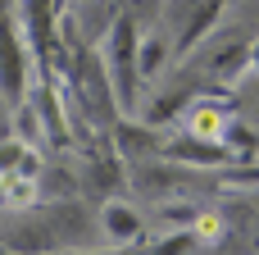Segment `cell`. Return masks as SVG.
<instances>
[{
    "mask_svg": "<svg viewBox=\"0 0 259 255\" xmlns=\"http://www.w3.org/2000/svg\"><path fill=\"white\" fill-rule=\"evenodd\" d=\"M191 246H196V233H191V228H173V237L155 242L146 255H182V251H191Z\"/></svg>",
    "mask_w": 259,
    "mask_h": 255,
    "instance_id": "cell-16",
    "label": "cell"
},
{
    "mask_svg": "<svg viewBox=\"0 0 259 255\" xmlns=\"http://www.w3.org/2000/svg\"><path fill=\"white\" fill-rule=\"evenodd\" d=\"M159 219H164V228H191L196 219H200V210L191 205V201H159Z\"/></svg>",
    "mask_w": 259,
    "mask_h": 255,
    "instance_id": "cell-14",
    "label": "cell"
},
{
    "mask_svg": "<svg viewBox=\"0 0 259 255\" xmlns=\"http://www.w3.org/2000/svg\"><path fill=\"white\" fill-rule=\"evenodd\" d=\"M105 68H109V82L118 91V105L123 110H137V96H141V18L132 14H118L114 27L105 32Z\"/></svg>",
    "mask_w": 259,
    "mask_h": 255,
    "instance_id": "cell-1",
    "label": "cell"
},
{
    "mask_svg": "<svg viewBox=\"0 0 259 255\" xmlns=\"http://www.w3.org/2000/svg\"><path fill=\"white\" fill-rule=\"evenodd\" d=\"M223 146H228V151H232V155H237L241 164H250V160L259 155V132L250 128V123H241V119H232V128L223 132Z\"/></svg>",
    "mask_w": 259,
    "mask_h": 255,
    "instance_id": "cell-12",
    "label": "cell"
},
{
    "mask_svg": "<svg viewBox=\"0 0 259 255\" xmlns=\"http://www.w3.org/2000/svg\"><path fill=\"white\" fill-rule=\"evenodd\" d=\"M109 132H114V151H118L123 160H132V164L155 160V155L164 151V132H159L155 123H146V119H141V123H127V119H123V123H114Z\"/></svg>",
    "mask_w": 259,
    "mask_h": 255,
    "instance_id": "cell-7",
    "label": "cell"
},
{
    "mask_svg": "<svg viewBox=\"0 0 259 255\" xmlns=\"http://www.w3.org/2000/svg\"><path fill=\"white\" fill-rule=\"evenodd\" d=\"M41 219L55 237L59 251H87L96 246L105 233H100V210H91L82 196H64V201H46L41 205Z\"/></svg>",
    "mask_w": 259,
    "mask_h": 255,
    "instance_id": "cell-2",
    "label": "cell"
},
{
    "mask_svg": "<svg viewBox=\"0 0 259 255\" xmlns=\"http://www.w3.org/2000/svg\"><path fill=\"white\" fill-rule=\"evenodd\" d=\"M164 160H173V164H187V169H228L237 155L223 146V141H209V137H196V132H168L164 137V151H159Z\"/></svg>",
    "mask_w": 259,
    "mask_h": 255,
    "instance_id": "cell-4",
    "label": "cell"
},
{
    "mask_svg": "<svg viewBox=\"0 0 259 255\" xmlns=\"http://www.w3.org/2000/svg\"><path fill=\"white\" fill-rule=\"evenodd\" d=\"M232 105L228 100H219V96H196L191 105H187V132H196V137H209V141H223V132L232 128Z\"/></svg>",
    "mask_w": 259,
    "mask_h": 255,
    "instance_id": "cell-8",
    "label": "cell"
},
{
    "mask_svg": "<svg viewBox=\"0 0 259 255\" xmlns=\"http://www.w3.org/2000/svg\"><path fill=\"white\" fill-rule=\"evenodd\" d=\"M46 160H41V146L23 141V137H0V183L9 178H41Z\"/></svg>",
    "mask_w": 259,
    "mask_h": 255,
    "instance_id": "cell-10",
    "label": "cell"
},
{
    "mask_svg": "<svg viewBox=\"0 0 259 255\" xmlns=\"http://www.w3.org/2000/svg\"><path fill=\"white\" fill-rule=\"evenodd\" d=\"M0 255H18V251H9V246H5V242H0Z\"/></svg>",
    "mask_w": 259,
    "mask_h": 255,
    "instance_id": "cell-21",
    "label": "cell"
},
{
    "mask_svg": "<svg viewBox=\"0 0 259 255\" xmlns=\"http://www.w3.org/2000/svg\"><path fill=\"white\" fill-rule=\"evenodd\" d=\"M191 233H196V242H223L228 219H223V214H214V210H200V219L191 224Z\"/></svg>",
    "mask_w": 259,
    "mask_h": 255,
    "instance_id": "cell-15",
    "label": "cell"
},
{
    "mask_svg": "<svg viewBox=\"0 0 259 255\" xmlns=\"http://www.w3.org/2000/svg\"><path fill=\"white\" fill-rule=\"evenodd\" d=\"M228 183H259V164L250 160V164H246V169H237V173H232Z\"/></svg>",
    "mask_w": 259,
    "mask_h": 255,
    "instance_id": "cell-19",
    "label": "cell"
},
{
    "mask_svg": "<svg viewBox=\"0 0 259 255\" xmlns=\"http://www.w3.org/2000/svg\"><path fill=\"white\" fill-rule=\"evenodd\" d=\"M100 233H105V242L109 246H137L141 242V233H146V219H141V210L132 205V201H123V196H109V201H100Z\"/></svg>",
    "mask_w": 259,
    "mask_h": 255,
    "instance_id": "cell-5",
    "label": "cell"
},
{
    "mask_svg": "<svg viewBox=\"0 0 259 255\" xmlns=\"http://www.w3.org/2000/svg\"><path fill=\"white\" fill-rule=\"evenodd\" d=\"M246 73L259 78V37H250V46H246Z\"/></svg>",
    "mask_w": 259,
    "mask_h": 255,
    "instance_id": "cell-18",
    "label": "cell"
},
{
    "mask_svg": "<svg viewBox=\"0 0 259 255\" xmlns=\"http://www.w3.org/2000/svg\"><path fill=\"white\" fill-rule=\"evenodd\" d=\"M127 14H132V18H141V23H146V18L155 23V18L164 14V0H127Z\"/></svg>",
    "mask_w": 259,
    "mask_h": 255,
    "instance_id": "cell-17",
    "label": "cell"
},
{
    "mask_svg": "<svg viewBox=\"0 0 259 255\" xmlns=\"http://www.w3.org/2000/svg\"><path fill=\"white\" fill-rule=\"evenodd\" d=\"M0 205H5V183H0Z\"/></svg>",
    "mask_w": 259,
    "mask_h": 255,
    "instance_id": "cell-22",
    "label": "cell"
},
{
    "mask_svg": "<svg viewBox=\"0 0 259 255\" xmlns=\"http://www.w3.org/2000/svg\"><path fill=\"white\" fill-rule=\"evenodd\" d=\"M14 137H23V141H32V146H46V119H41V110L36 105H27V100H18L14 105Z\"/></svg>",
    "mask_w": 259,
    "mask_h": 255,
    "instance_id": "cell-11",
    "label": "cell"
},
{
    "mask_svg": "<svg viewBox=\"0 0 259 255\" xmlns=\"http://www.w3.org/2000/svg\"><path fill=\"white\" fill-rule=\"evenodd\" d=\"M73 255H127L123 246H87V251H73Z\"/></svg>",
    "mask_w": 259,
    "mask_h": 255,
    "instance_id": "cell-20",
    "label": "cell"
},
{
    "mask_svg": "<svg viewBox=\"0 0 259 255\" xmlns=\"http://www.w3.org/2000/svg\"><path fill=\"white\" fill-rule=\"evenodd\" d=\"M0 242L18 255H50L55 251V237H50L41 210L36 214H14L9 224H0Z\"/></svg>",
    "mask_w": 259,
    "mask_h": 255,
    "instance_id": "cell-6",
    "label": "cell"
},
{
    "mask_svg": "<svg viewBox=\"0 0 259 255\" xmlns=\"http://www.w3.org/2000/svg\"><path fill=\"white\" fill-rule=\"evenodd\" d=\"M173 55V46H168V37L164 32H150V37H141V78L150 82V78H159V68H164V59Z\"/></svg>",
    "mask_w": 259,
    "mask_h": 255,
    "instance_id": "cell-13",
    "label": "cell"
},
{
    "mask_svg": "<svg viewBox=\"0 0 259 255\" xmlns=\"http://www.w3.org/2000/svg\"><path fill=\"white\" fill-rule=\"evenodd\" d=\"M77 178H82V192H87V196L109 201V196H118V192H123V155H118V151H105V155H100V160H91Z\"/></svg>",
    "mask_w": 259,
    "mask_h": 255,
    "instance_id": "cell-9",
    "label": "cell"
},
{
    "mask_svg": "<svg viewBox=\"0 0 259 255\" xmlns=\"http://www.w3.org/2000/svg\"><path fill=\"white\" fill-rule=\"evenodd\" d=\"M18 18L0 14V96L18 105L27 96V41L18 37Z\"/></svg>",
    "mask_w": 259,
    "mask_h": 255,
    "instance_id": "cell-3",
    "label": "cell"
}]
</instances>
